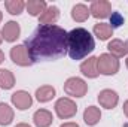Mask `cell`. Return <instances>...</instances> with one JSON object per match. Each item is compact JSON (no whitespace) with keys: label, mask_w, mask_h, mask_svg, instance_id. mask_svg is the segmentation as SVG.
Instances as JSON below:
<instances>
[{"label":"cell","mask_w":128,"mask_h":127,"mask_svg":"<svg viewBox=\"0 0 128 127\" xmlns=\"http://www.w3.org/2000/svg\"><path fill=\"white\" fill-rule=\"evenodd\" d=\"M68 33L60 26H39L26 40V48L34 61L57 60L67 54Z\"/></svg>","instance_id":"cell-1"},{"label":"cell","mask_w":128,"mask_h":127,"mask_svg":"<svg viewBox=\"0 0 128 127\" xmlns=\"http://www.w3.org/2000/svg\"><path fill=\"white\" fill-rule=\"evenodd\" d=\"M96 49V40L92 34L84 27H76L67 36V54L72 60H82Z\"/></svg>","instance_id":"cell-2"},{"label":"cell","mask_w":128,"mask_h":127,"mask_svg":"<svg viewBox=\"0 0 128 127\" xmlns=\"http://www.w3.org/2000/svg\"><path fill=\"white\" fill-rule=\"evenodd\" d=\"M97 63H98V72L101 75H106V76L116 75L119 72V67H121L119 60L109 52H104L100 57H97Z\"/></svg>","instance_id":"cell-3"},{"label":"cell","mask_w":128,"mask_h":127,"mask_svg":"<svg viewBox=\"0 0 128 127\" xmlns=\"http://www.w3.org/2000/svg\"><path fill=\"white\" fill-rule=\"evenodd\" d=\"M64 91L72 97H84L88 93V84L79 76H72L64 82Z\"/></svg>","instance_id":"cell-4"},{"label":"cell","mask_w":128,"mask_h":127,"mask_svg":"<svg viewBox=\"0 0 128 127\" xmlns=\"http://www.w3.org/2000/svg\"><path fill=\"white\" fill-rule=\"evenodd\" d=\"M55 114L61 120L73 118L78 114V105L70 99V97H61L55 103Z\"/></svg>","instance_id":"cell-5"},{"label":"cell","mask_w":128,"mask_h":127,"mask_svg":"<svg viewBox=\"0 0 128 127\" xmlns=\"http://www.w3.org/2000/svg\"><path fill=\"white\" fill-rule=\"evenodd\" d=\"M10 60L18 66H22V67H27V66H32L33 60L26 48V45H16L10 49Z\"/></svg>","instance_id":"cell-6"},{"label":"cell","mask_w":128,"mask_h":127,"mask_svg":"<svg viewBox=\"0 0 128 127\" xmlns=\"http://www.w3.org/2000/svg\"><path fill=\"white\" fill-rule=\"evenodd\" d=\"M90 12H91V15L94 18H97V20L109 18L112 15V5L107 0H96V2L91 3Z\"/></svg>","instance_id":"cell-7"},{"label":"cell","mask_w":128,"mask_h":127,"mask_svg":"<svg viewBox=\"0 0 128 127\" xmlns=\"http://www.w3.org/2000/svg\"><path fill=\"white\" fill-rule=\"evenodd\" d=\"M10 100H12V105L20 109V111H26L28 108H32L33 105V97L28 91H24V90H18L15 91L14 94L10 96Z\"/></svg>","instance_id":"cell-8"},{"label":"cell","mask_w":128,"mask_h":127,"mask_svg":"<svg viewBox=\"0 0 128 127\" xmlns=\"http://www.w3.org/2000/svg\"><path fill=\"white\" fill-rule=\"evenodd\" d=\"M98 103L106 109H113L119 103V96L115 90H110V88L101 90L98 93Z\"/></svg>","instance_id":"cell-9"},{"label":"cell","mask_w":128,"mask_h":127,"mask_svg":"<svg viewBox=\"0 0 128 127\" xmlns=\"http://www.w3.org/2000/svg\"><path fill=\"white\" fill-rule=\"evenodd\" d=\"M58 18H60V9L55 5H51L39 17V24L40 26H54L58 21Z\"/></svg>","instance_id":"cell-10"},{"label":"cell","mask_w":128,"mask_h":127,"mask_svg":"<svg viewBox=\"0 0 128 127\" xmlns=\"http://www.w3.org/2000/svg\"><path fill=\"white\" fill-rule=\"evenodd\" d=\"M2 34H3V40L15 42L21 34V27L16 21H8L2 29Z\"/></svg>","instance_id":"cell-11"},{"label":"cell","mask_w":128,"mask_h":127,"mask_svg":"<svg viewBox=\"0 0 128 127\" xmlns=\"http://www.w3.org/2000/svg\"><path fill=\"white\" fill-rule=\"evenodd\" d=\"M107 49H109V54H112L116 58L128 55V43L121 39H112L107 45Z\"/></svg>","instance_id":"cell-12"},{"label":"cell","mask_w":128,"mask_h":127,"mask_svg":"<svg viewBox=\"0 0 128 127\" xmlns=\"http://www.w3.org/2000/svg\"><path fill=\"white\" fill-rule=\"evenodd\" d=\"M33 123L36 127H49L54 123V117L52 112H49L48 109H39L34 112L33 115Z\"/></svg>","instance_id":"cell-13"},{"label":"cell","mask_w":128,"mask_h":127,"mask_svg":"<svg viewBox=\"0 0 128 127\" xmlns=\"http://www.w3.org/2000/svg\"><path fill=\"white\" fill-rule=\"evenodd\" d=\"M80 72H82V75L86 76V78H97V76L100 75L97 57H90L88 60L82 61V64H80Z\"/></svg>","instance_id":"cell-14"},{"label":"cell","mask_w":128,"mask_h":127,"mask_svg":"<svg viewBox=\"0 0 128 127\" xmlns=\"http://www.w3.org/2000/svg\"><path fill=\"white\" fill-rule=\"evenodd\" d=\"M101 120V111L97 106H88L84 111V121L86 126H97Z\"/></svg>","instance_id":"cell-15"},{"label":"cell","mask_w":128,"mask_h":127,"mask_svg":"<svg viewBox=\"0 0 128 127\" xmlns=\"http://www.w3.org/2000/svg\"><path fill=\"white\" fill-rule=\"evenodd\" d=\"M91 12H90V8L84 3H76L73 8H72V18L76 21V23H84L90 18Z\"/></svg>","instance_id":"cell-16"},{"label":"cell","mask_w":128,"mask_h":127,"mask_svg":"<svg viewBox=\"0 0 128 127\" xmlns=\"http://www.w3.org/2000/svg\"><path fill=\"white\" fill-rule=\"evenodd\" d=\"M46 8H48V3L45 0H28L26 3V9L32 17H40Z\"/></svg>","instance_id":"cell-17"},{"label":"cell","mask_w":128,"mask_h":127,"mask_svg":"<svg viewBox=\"0 0 128 127\" xmlns=\"http://www.w3.org/2000/svg\"><path fill=\"white\" fill-rule=\"evenodd\" d=\"M92 32L97 36V39H100V40H109L113 36V29L110 27L109 23H97Z\"/></svg>","instance_id":"cell-18"},{"label":"cell","mask_w":128,"mask_h":127,"mask_svg":"<svg viewBox=\"0 0 128 127\" xmlns=\"http://www.w3.org/2000/svg\"><path fill=\"white\" fill-rule=\"evenodd\" d=\"M57 94L55 88L52 85H42L36 90V99L40 102V103H46V102H51Z\"/></svg>","instance_id":"cell-19"},{"label":"cell","mask_w":128,"mask_h":127,"mask_svg":"<svg viewBox=\"0 0 128 127\" xmlns=\"http://www.w3.org/2000/svg\"><path fill=\"white\" fill-rule=\"evenodd\" d=\"M14 109L8 103L0 102V126H9L14 121Z\"/></svg>","instance_id":"cell-20"},{"label":"cell","mask_w":128,"mask_h":127,"mask_svg":"<svg viewBox=\"0 0 128 127\" xmlns=\"http://www.w3.org/2000/svg\"><path fill=\"white\" fill-rule=\"evenodd\" d=\"M15 85V76L9 69H0V88L10 90Z\"/></svg>","instance_id":"cell-21"},{"label":"cell","mask_w":128,"mask_h":127,"mask_svg":"<svg viewBox=\"0 0 128 127\" xmlns=\"http://www.w3.org/2000/svg\"><path fill=\"white\" fill-rule=\"evenodd\" d=\"M4 8L8 9V12L10 15H20L26 9V2H22V0H6Z\"/></svg>","instance_id":"cell-22"},{"label":"cell","mask_w":128,"mask_h":127,"mask_svg":"<svg viewBox=\"0 0 128 127\" xmlns=\"http://www.w3.org/2000/svg\"><path fill=\"white\" fill-rule=\"evenodd\" d=\"M124 21H125V18L121 15V12H112V15H110V27L112 29H116V27H121L122 24H124Z\"/></svg>","instance_id":"cell-23"},{"label":"cell","mask_w":128,"mask_h":127,"mask_svg":"<svg viewBox=\"0 0 128 127\" xmlns=\"http://www.w3.org/2000/svg\"><path fill=\"white\" fill-rule=\"evenodd\" d=\"M60 127H80L78 123H63Z\"/></svg>","instance_id":"cell-24"},{"label":"cell","mask_w":128,"mask_h":127,"mask_svg":"<svg viewBox=\"0 0 128 127\" xmlns=\"http://www.w3.org/2000/svg\"><path fill=\"white\" fill-rule=\"evenodd\" d=\"M122 109H124V114L127 115V118H128V100H125V102H124V106H122Z\"/></svg>","instance_id":"cell-25"},{"label":"cell","mask_w":128,"mask_h":127,"mask_svg":"<svg viewBox=\"0 0 128 127\" xmlns=\"http://www.w3.org/2000/svg\"><path fill=\"white\" fill-rule=\"evenodd\" d=\"M3 61H4V52L0 49V64L3 63Z\"/></svg>","instance_id":"cell-26"},{"label":"cell","mask_w":128,"mask_h":127,"mask_svg":"<svg viewBox=\"0 0 128 127\" xmlns=\"http://www.w3.org/2000/svg\"><path fill=\"white\" fill-rule=\"evenodd\" d=\"M15 127H32L30 124H27V123H20V124H16Z\"/></svg>","instance_id":"cell-27"},{"label":"cell","mask_w":128,"mask_h":127,"mask_svg":"<svg viewBox=\"0 0 128 127\" xmlns=\"http://www.w3.org/2000/svg\"><path fill=\"white\" fill-rule=\"evenodd\" d=\"M3 42V34H2V32H0V43Z\"/></svg>","instance_id":"cell-28"},{"label":"cell","mask_w":128,"mask_h":127,"mask_svg":"<svg viewBox=\"0 0 128 127\" xmlns=\"http://www.w3.org/2000/svg\"><path fill=\"white\" fill-rule=\"evenodd\" d=\"M2 20H3V14H2V11H0V23H2Z\"/></svg>","instance_id":"cell-29"},{"label":"cell","mask_w":128,"mask_h":127,"mask_svg":"<svg viewBox=\"0 0 128 127\" xmlns=\"http://www.w3.org/2000/svg\"><path fill=\"white\" fill-rule=\"evenodd\" d=\"M127 67H128V58H127Z\"/></svg>","instance_id":"cell-30"},{"label":"cell","mask_w":128,"mask_h":127,"mask_svg":"<svg viewBox=\"0 0 128 127\" xmlns=\"http://www.w3.org/2000/svg\"><path fill=\"white\" fill-rule=\"evenodd\" d=\"M127 43H128V42H127Z\"/></svg>","instance_id":"cell-31"}]
</instances>
